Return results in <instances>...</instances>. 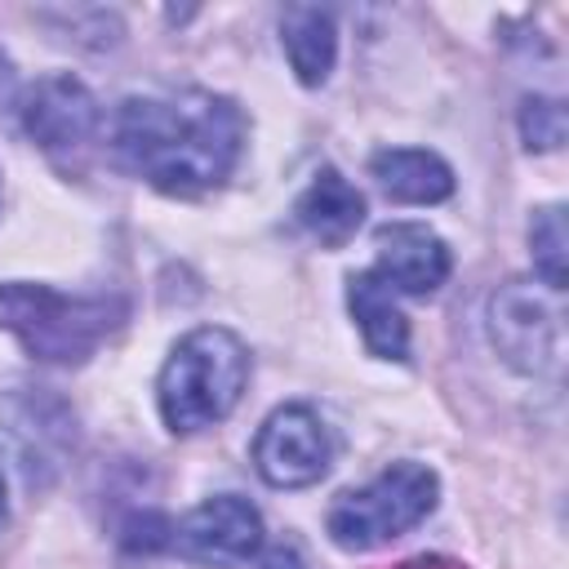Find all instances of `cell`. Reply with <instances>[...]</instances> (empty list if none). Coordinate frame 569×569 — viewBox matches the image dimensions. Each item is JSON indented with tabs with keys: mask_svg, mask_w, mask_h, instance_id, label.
Masks as SVG:
<instances>
[{
	"mask_svg": "<svg viewBox=\"0 0 569 569\" xmlns=\"http://www.w3.org/2000/svg\"><path fill=\"white\" fill-rule=\"evenodd\" d=\"M244 111L213 89L124 98L111 116L116 160L164 196H204L231 178L244 151Z\"/></svg>",
	"mask_w": 569,
	"mask_h": 569,
	"instance_id": "1",
	"label": "cell"
},
{
	"mask_svg": "<svg viewBox=\"0 0 569 569\" xmlns=\"http://www.w3.org/2000/svg\"><path fill=\"white\" fill-rule=\"evenodd\" d=\"M244 382L249 347L222 325H200L173 342L156 378V405L173 436H191L222 422L240 405Z\"/></svg>",
	"mask_w": 569,
	"mask_h": 569,
	"instance_id": "2",
	"label": "cell"
},
{
	"mask_svg": "<svg viewBox=\"0 0 569 569\" xmlns=\"http://www.w3.org/2000/svg\"><path fill=\"white\" fill-rule=\"evenodd\" d=\"M124 320V302L62 293L53 284L4 280L0 284V329L40 365H84Z\"/></svg>",
	"mask_w": 569,
	"mask_h": 569,
	"instance_id": "3",
	"label": "cell"
},
{
	"mask_svg": "<svg viewBox=\"0 0 569 569\" xmlns=\"http://www.w3.org/2000/svg\"><path fill=\"white\" fill-rule=\"evenodd\" d=\"M440 480L422 462H391L369 485L347 489L333 498L325 529L342 551H373L413 525H422L436 511Z\"/></svg>",
	"mask_w": 569,
	"mask_h": 569,
	"instance_id": "4",
	"label": "cell"
},
{
	"mask_svg": "<svg viewBox=\"0 0 569 569\" xmlns=\"http://www.w3.org/2000/svg\"><path fill=\"white\" fill-rule=\"evenodd\" d=\"M493 351L529 378H560L565 369V311L560 293L533 280H507L489 298Z\"/></svg>",
	"mask_w": 569,
	"mask_h": 569,
	"instance_id": "5",
	"label": "cell"
},
{
	"mask_svg": "<svg viewBox=\"0 0 569 569\" xmlns=\"http://www.w3.org/2000/svg\"><path fill=\"white\" fill-rule=\"evenodd\" d=\"M253 467L271 489H307L333 467V436L311 405H280L253 436Z\"/></svg>",
	"mask_w": 569,
	"mask_h": 569,
	"instance_id": "6",
	"label": "cell"
},
{
	"mask_svg": "<svg viewBox=\"0 0 569 569\" xmlns=\"http://www.w3.org/2000/svg\"><path fill=\"white\" fill-rule=\"evenodd\" d=\"M22 129L27 138L53 156V160H80L98 129H102V111H98V98L89 93L84 80H76L71 71H53V76H40L27 93H22Z\"/></svg>",
	"mask_w": 569,
	"mask_h": 569,
	"instance_id": "7",
	"label": "cell"
},
{
	"mask_svg": "<svg viewBox=\"0 0 569 569\" xmlns=\"http://www.w3.org/2000/svg\"><path fill=\"white\" fill-rule=\"evenodd\" d=\"M169 542L191 565L236 569V565L258 556V547H262V516L240 493H213V498H204L200 507H191L173 525Z\"/></svg>",
	"mask_w": 569,
	"mask_h": 569,
	"instance_id": "8",
	"label": "cell"
},
{
	"mask_svg": "<svg viewBox=\"0 0 569 569\" xmlns=\"http://www.w3.org/2000/svg\"><path fill=\"white\" fill-rule=\"evenodd\" d=\"M373 249H378V267L373 271L391 289H400L409 298L436 293L453 271L449 244L422 222H382L373 231Z\"/></svg>",
	"mask_w": 569,
	"mask_h": 569,
	"instance_id": "9",
	"label": "cell"
},
{
	"mask_svg": "<svg viewBox=\"0 0 569 569\" xmlns=\"http://www.w3.org/2000/svg\"><path fill=\"white\" fill-rule=\"evenodd\" d=\"M293 218H298V227L307 231V236H316L325 249H342L356 231H360V222H365V196L338 173V169H320L311 182H307V191L293 200Z\"/></svg>",
	"mask_w": 569,
	"mask_h": 569,
	"instance_id": "10",
	"label": "cell"
},
{
	"mask_svg": "<svg viewBox=\"0 0 569 569\" xmlns=\"http://www.w3.org/2000/svg\"><path fill=\"white\" fill-rule=\"evenodd\" d=\"M347 311L378 360H409V320L396 307V289L378 271L347 276Z\"/></svg>",
	"mask_w": 569,
	"mask_h": 569,
	"instance_id": "11",
	"label": "cell"
},
{
	"mask_svg": "<svg viewBox=\"0 0 569 569\" xmlns=\"http://www.w3.org/2000/svg\"><path fill=\"white\" fill-rule=\"evenodd\" d=\"M369 173L400 204H440L453 196V169L427 147H382L369 156Z\"/></svg>",
	"mask_w": 569,
	"mask_h": 569,
	"instance_id": "12",
	"label": "cell"
},
{
	"mask_svg": "<svg viewBox=\"0 0 569 569\" xmlns=\"http://www.w3.org/2000/svg\"><path fill=\"white\" fill-rule=\"evenodd\" d=\"M280 44H284V58H289L298 84L320 89L333 71V58H338L333 13L320 4H289L280 18Z\"/></svg>",
	"mask_w": 569,
	"mask_h": 569,
	"instance_id": "13",
	"label": "cell"
},
{
	"mask_svg": "<svg viewBox=\"0 0 569 569\" xmlns=\"http://www.w3.org/2000/svg\"><path fill=\"white\" fill-rule=\"evenodd\" d=\"M529 253H533V271L538 284L565 293V262H569V236H565V209L560 204H542L529 218Z\"/></svg>",
	"mask_w": 569,
	"mask_h": 569,
	"instance_id": "14",
	"label": "cell"
},
{
	"mask_svg": "<svg viewBox=\"0 0 569 569\" xmlns=\"http://www.w3.org/2000/svg\"><path fill=\"white\" fill-rule=\"evenodd\" d=\"M565 107L560 98H525L520 102V138L529 151H556L565 142Z\"/></svg>",
	"mask_w": 569,
	"mask_h": 569,
	"instance_id": "15",
	"label": "cell"
},
{
	"mask_svg": "<svg viewBox=\"0 0 569 569\" xmlns=\"http://www.w3.org/2000/svg\"><path fill=\"white\" fill-rule=\"evenodd\" d=\"M258 569H307V560H302V551H298L293 542H280V547H271V551L258 560Z\"/></svg>",
	"mask_w": 569,
	"mask_h": 569,
	"instance_id": "16",
	"label": "cell"
},
{
	"mask_svg": "<svg viewBox=\"0 0 569 569\" xmlns=\"http://www.w3.org/2000/svg\"><path fill=\"white\" fill-rule=\"evenodd\" d=\"M13 98V62L0 53V107Z\"/></svg>",
	"mask_w": 569,
	"mask_h": 569,
	"instance_id": "17",
	"label": "cell"
},
{
	"mask_svg": "<svg viewBox=\"0 0 569 569\" xmlns=\"http://www.w3.org/2000/svg\"><path fill=\"white\" fill-rule=\"evenodd\" d=\"M4 520H9V498H4V467H0V529H4Z\"/></svg>",
	"mask_w": 569,
	"mask_h": 569,
	"instance_id": "18",
	"label": "cell"
}]
</instances>
